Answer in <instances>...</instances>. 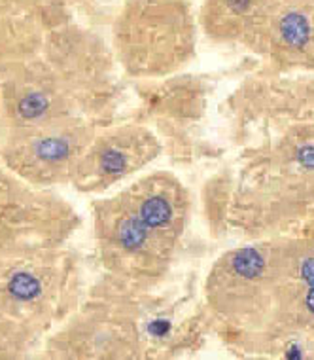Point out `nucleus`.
<instances>
[{"instance_id":"f257e3e1","label":"nucleus","mask_w":314,"mask_h":360,"mask_svg":"<svg viewBox=\"0 0 314 360\" xmlns=\"http://www.w3.org/2000/svg\"><path fill=\"white\" fill-rule=\"evenodd\" d=\"M119 72L110 44L76 21L68 0L0 6V131L67 120L112 124Z\"/></svg>"},{"instance_id":"f03ea898","label":"nucleus","mask_w":314,"mask_h":360,"mask_svg":"<svg viewBox=\"0 0 314 360\" xmlns=\"http://www.w3.org/2000/svg\"><path fill=\"white\" fill-rule=\"evenodd\" d=\"M191 198L178 176L148 171L91 203L100 266L142 288L165 279L188 230Z\"/></svg>"},{"instance_id":"7ed1b4c3","label":"nucleus","mask_w":314,"mask_h":360,"mask_svg":"<svg viewBox=\"0 0 314 360\" xmlns=\"http://www.w3.org/2000/svg\"><path fill=\"white\" fill-rule=\"evenodd\" d=\"M150 288L106 274L78 309L46 335L48 359H142L150 351Z\"/></svg>"},{"instance_id":"20e7f679","label":"nucleus","mask_w":314,"mask_h":360,"mask_svg":"<svg viewBox=\"0 0 314 360\" xmlns=\"http://www.w3.org/2000/svg\"><path fill=\"white\" fill-rule=\"evenodd\" d=\"M197 34L191 0H122L112 19L110 46L124 76L163 80L195 59Z\"/></svg>"},{"instance_id":"39448f33","label":"nucleus","mask_w":314,"mask_h":360,"mask_svg":"<svg viewBox=\"0 0 314 360\" xmlns=\"http://www.w3.org/2000/svg\"><path fill=\"white\" fill-rule=\"evenodd\" d=\"M84 296V262L67 245L0 256V313L44 340L78 309Z\"/></svg>"},{"instance_id":"423d86ee","label":"nucleus","mask_w":314,"mask_h":360,"mask_svg":"<svg viewBox=\"0 0 314 360\" xmlns=\"http://www.w3.org/2000/svg\"><path fill=\"white\" fill-rule=\"evenodd\" d=\"M81 218L51 188L34 186L0 163V256L68 245Z\"/></svg>"},{"instance_id":"0eeeda50","label":"nucleus","mask_w":314,"mask_h":360,"mask_svg":"<svg viewBox=\"0 0 314 360\" xmlns=\"http://www.w3.org/2000/svg\"><path fill=\"white\" fill-rule=\"evenodd\" d=\"M280 274V241L229 250L207 279V302L216 315L258 324L273 311Z\"/></svg>"},{"instance_id":"6e6552de","label":"nucleus","mask_w":314,"mask_h":360,"mask_svg":"<svg viewBox=\"0 0 314 360\" xmlns=\"http://www.w3.org/2000/svg\"><path fill=\"white\" fill-rule=\"evenodd\" d=\"M99 127L87 120H67L0 131V163L34 186L68 184Z\"/></svg>"},{"instance_id":"1a4fd4ad","label":"nucleus","mask_w":314,"mask_h":360,"mask_svg":"<svg viewBox=\"0 0 314 360\" xmlns=\"http://www.w3.org/2000/svg\"><path fill=\"white\" fill-rule=\"evenodd\" d=\"M161 150L157 133L146 124L103 125L78 158L68 184L91 195L110 192L144 173Z\"/></svg>"},{"instance_id":"9d476101","label":"nucleus","mask_w":314,"mask_h":360,"mask_svg":"<svg viewBox=\"0 0 314 360\" xmlns=\"http://www.w3.org/2000/svg\"><path fill=\"white\" fill-rule=\"evenodd\" d=\"M242 48L280 72L314 70V2L267 0Z\"/></svg>"},{"instance_id":"9b49d317","label":"nucleus","mask_w":314,"mask_h":360,"mask_svg":"<svg viewBox=\"0 0 314 360\" xmlns=\"http://www.w3.org/2000/svg\"><path fill=\"white\" fill-rule=\"evenodd\" d=\"M267 0H203L199 31L220 46H244Z\"/></svg>"},{"instance_id":"f8f14e48","label":"nucleus","mask_w":314,"mask_h":360,"mask_svg":"<svg viewBox=\"0 0 314 360\" xmlns=\"http://www.w3.org/2000/svg\"><path fill=\"white\" fill-rule=\"evenodd\" d=\"M44 338L0 313V359H25Z\"/></svg>"},{"instance_id":"ddd939ff","label":"nucleus","mask_w":314,"mask_h":360,"mask_svg":"<svg viewBox=\"0 0 314 360\" xmlns=\"http://www.w3.org/2000/svg\"><path fill=\"white\" fill-rule=\"evenodd\" d=\"M51 0H0V6H15V8H38L48 4Z\"/></svg>"},{"instance_id":"4468645a","label":"nucleus","mask_w":314,"mask_h":360,"mask_svg":"<svg viewBox=\"0 0 314 360\" xmlns=\"http://www.w3.org/2000/svg\"><path fill=\"white\" fill-rule=\"evenodd\" d=\"M313 2H314V0H313Z\"/></svg>"}]
</instances>
